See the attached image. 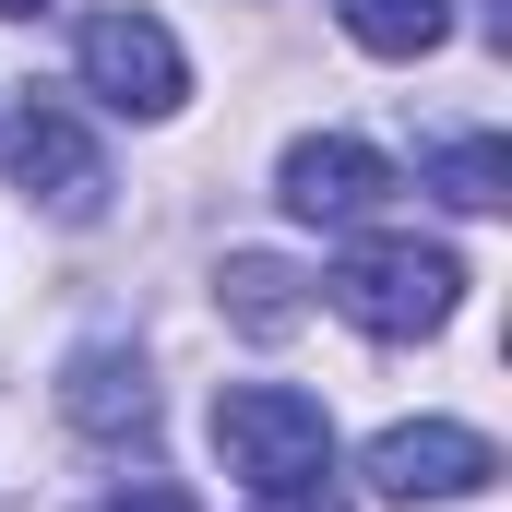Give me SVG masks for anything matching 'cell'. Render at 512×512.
I'll return each mask as SVG.
<instances>
[{
	"label": "cell",
	"mask_w": 512,
	"mask_h": 512,
	"mask_svg": "<svg viewBox=\"0 0 512 512\" xmlns=\"http://www.w3.org/2000/svg\"><path fill=\"white\" fill-rule=\"evenodd\" d=\"M215 453L251 501H334V417L298 382H227L215 393Z\"/></svg>",
	"instance_id": "6da1fadb"
},
{
	"label": "cell",
	"mask_w": 512,
	"mask_h": 512,
	"mask_svg": "<svg viewBox=\"0 0 512 512\" xmlns=\"http://www.w3.org/2000/svg\"><path fill=\"white\" fill-rule=\"evenodd\" d=\"M322 298H334L370 346H417V334H441V322H453L465 262L441 251V239H358V251L322 274Z\"/></svg>",
	"instance_id": "7a4b0ae2"
},
{
	"label": "cell",
	"mask_w": 512,
	"mask_h": 512,
	"mask_svg": "<svg viewBox=\"0 0 512 512\" xmlns=\"http://www.w3.org/2000/svg\"><path fill=\"white\" fill-rule=\"evenodd\" d=\"M72 60H84V96L120 108V120H167V108L191 96V60H179V36H167L155 12H96V24L72 36Z\"/></svg>",
	"instance_id": "3957f363"
},
{
	"label": "cell",
	"mask_w": 512,
	"mask_h": 512,
	"mask_svg": "<svg viewBox=\"0 0 512 512\" xmlns=\"http://www.w3.org/2000/svg\"><path fill=\"white\" fill-rule=\"evenodd\" d=\"M382 501H477L489 477H501V441L489 429H465V417H405L370 441V465H358Z\"/></svg>",
	"instance_id": "277c9868"
},
{
	"label": "cell",
	"mask_w": 512,
	"mask_h": 512,
	"mask_svg": "<svg viewBox=\"0 0 512 512\" xmlns=\"http://www.w3.org/2000/svg\"><path fill=\"white\" fill-rule=\"evenodd\" d=\"M274 191H286L298 227H358V215H382V203H393V155L346 143V131H310V143H286Z\"/></svg>",
	"instance_id": "5b68a950"
},
{
	"label": "cell",
	"mask_w": 512,
	"mask_h": 512,
	"mask_svg": "<svg viewBox=\"0 0 512 512\" xmlns=\"http://www.w3.org/2000/svg\"><path fill=\"white\" fill-rule=\"evenodd\" d=\"M12 179H24V203H48L60 227H96V215H108L96 143L60 120V108H36V96H24V120H12Z\"/></svg>",
	"instance_id": "8992f818"
},
{
	"label": "cell",
	"mask_w": 512,
	"mask_h": 512,
	"mask_svg": "<svg viewBox=\"0 0 512 512\" xmlns=\"http://www.w3.org/2000/svg\"><path fill=\"white\" fill-rule=\"evenodd\" d=\"M60 417H72L84 441H143V429H155V382H143V358H131V346H72V370H60Z\"/></svg>",
	"instance_id": "52a82bcc"
},
{
	"label": "cell",
	"mask_w": 512,
	"mask_h": 512,
	"mask_svg": "<svg viewBox=\"0 0 512 512\" xmlns=\"http://www.w3.org/2000/svg\"><path fill=\"white\" fill-rule=\"evenodd\" d=\"M215 298H227V322L262 334V346L310 322V274H298V262H274V251H227V262H215Z\"/></svg>",
	"instance_id": "ba28073f"
},
{
	"label": "cell",
	"mask_w": 512,
	"mask_h": 512,
	"mask_svg": "<svg viewBox=\"0 0 512 512\" xmlns=\"http://www.w3.org/2000/svg\"><path fill=\"white\" fill-rule=\"evenodd\" d=\"M429 191H441L453 215H501V203H512V143H489V131L429 143Z\"/></svg>",
	"instance_id": "9c48e42d"
},
{
	"label": "cell",
	"mask_w": 512,
	"mask_h": 512,
	"mask_svg": "<svg viewBox=\"0 0 512 512\" xmlns=\"http://www.w3.org/2000/svg\"><path fill=\"white\" fill-rule=\"evenodd\" d=\"M334 12H346V36L370 60H429L453 36V0H334Z\"/></svg>",
	"instance_id": "30bf717a"
},
{
	"label": "cell",
	"mask_w": 512,
	"mask_h": 512,
	"mask_svg": "<svg viewBox=\"0 0 512 512\" xmlns=\"http://www.w3.org/2000/svg\"><path fill=\"white\" fill-rule=\"evenodd\" d=\"M84 512H203V501L167 489V477H131V489H108V501H84Z\"/></svg>",
	"instance_id": "8fae6325"
},
{
	"label": "cell",
	"mask_w": 512,
	"mask_h": 512,
	"mask_svg": "<svg viewBox=\"0 0 512 512\" xmlns=\"http://www.w3.org/2000/svg\"><path fill=\"white\" fill-rule=\"evenodd\" d=\"M262 512H346V501H262Z\"/></svg>",
	"instance_id": "7c38bea8"
},
{
	"label": "cell",
	"mask_w": 512,
	"mask_h": 512,
	"mask_svg": "<svg viewBox=\"0 0 512 512\" xmlns=\"http://www.w3.org/2000/svg\"><path fill=\"white\" fill-rule=\"evenodd\" d=\"M0 12H12V24H24V12H48V0H0Z\"/></svg>",
	"instance_id": "4fadbf2b"
}]
</instances>
